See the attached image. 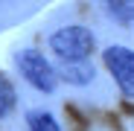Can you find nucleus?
Here are the masks:
<instances>
[{
  "mask_svg": "<svg viewBox=\"0 0 134 131\" xmlns=\"http://www.w3.org/2000/svg\"><path fill=\"white\" fill-rule=\"evenodd\" d=\"M93 64L87 58H79V61H61L58 67V79H64L67 84H76V87H85L93 82Z\"/></svg>",
  "mask_w": 134,
  "mask_h": 131,
  "instance_id": "4",
  "label": "nucleus"
},
{
  "mask_svg": "<svg viewBox=\"0 0 134 131\" xmlns=\"http://www.w3.org/2000/svg\"><path fill=\"white\" fill-rule=\"evenodd\" d=\"M15 105H18V93H15V84L6 79V76H0V119L9 117L15 111Z\"/></svg>",
  "mask_w": 134,
  "mask_h": 131,
  "instance_id": "6",
  "label": "nucleus"
},
{
  "mask_svg": "<svg viewBox=\"0 0 134 131\" xmlns=\"http://www.w3.org/2000/svg\"><path fill=\"white\" fill-rule=\"evenodd\" d=\"M26 125H29V131H61L50 111H29Z\"/></svg>",
  "mask_w": 134,
  "mask_h": 131,
  "instance_id": "7",
  "label": "nucleus"
},
{
  "mask_svg": "<svg viewBox=\"0 0 134 131\" xmlns=\"http://www.w3.org/2000/svg\"><path fill=\"white\" fill-rule=\"evenodd\" d=\"M96 50V38L87 26H61L50 35V53L58 61H79V58H91Z\"/></svg>",
  "mask_w": 134,
  "mask_h": 131,
  "instance_id": "1",
  "label": "nucleus"
},
{
  "mask_svg": "<svg viewBox=\"0 0 134 131\" xmlns=\"http://www.w3.org/2000/svg\"><path fill=\"white\" fill-rule=\"evenodd\" d=\"M102 61L108 73L114 76V82L120 84V90L125 96H134V50L122 47V44H111L102 53Z\"/></svg>",
  "mask_w": 134,
  "mask_h": 131,
  "instance_id": "3",
  "label": "nucleus"
},
{
  "mask_svg": "<svg viewBox=\"0 0 134 131\" xmlns=\"http://www.w3.org/2000/svg\"><path fill=\"white\" fill-rule=\"evenodd\" d=\"M108 18H114L117 24L131 26L134 24V0H102Z\"/></svg>",
  "mask_w": 134,
  "mask_h": 131,
  "instance_id": "5",
  "label": "nucleus"
},
{
  "mask_svg": "<svg viewBox=\"0 0 134 131\" xmlns=\"http://www.w3.org/2000/svg\"><path fill=\"white\" fill-rule=\"evenodd\" d=\"M15 61H18L20 76H24L35 90H41V93H53V90H55V84H58V70L47 61V55H44L41 50L26 47V50H20V53L15 55Z\"/></svg>",
  "mask_w": 134,
  "mask_h": 131,
  "instance_id": "2",
  "label": "nucleus"
}]
</instances>
